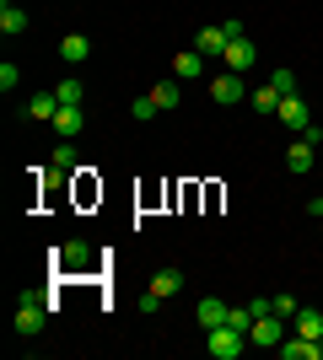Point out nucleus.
<instances>
[{
	"label": "nucleus",
	"mask_w": 323,
	"mask_h": 360,
	"mask_svg": "<svg viewBox=\"0 0 323 360\" xmlns=\"http://www.w3.org/2000/svg\"><path fill=\"white\" fill-rule=\"evenodd\" d=\"M54 97H60V108H81L87 103V81H81V75H65L60 86H54Z\"/></svg>",
	"instance_id": "12"
},
{
	"label": "nucleus",
	"mask_w": 323,
	"mask_h": 360,
	"mask_svg": "<svg viewBox=\"0 0 323 360\" xmlns=\"http://www.w3.org/2000/svg\"><path fill=\"white\" fill-rule=\"evenodd\" d=\"M210 97H215V103H221V108H232V103H243V97H248V86H243V75H237V70H221V75H215V81H210Z\"/></svg>",
	"instance_id": "4"
},
{
	"label": "nucleus",
	"mask_w": 323,
	"mask_h": 360,
	"mask_svg": "<svg viewBox=\"0 0 323 360\" xmlns=\"http://www.w3.org/2000/svg\"><path fill=\"white\" fill-rule=\"evenodd\" d=\"M205 349H210V360H237V355L248 349V333L232 328V323H221V328L205 333Z\"/></svg>",
	"instance_id": "2"
},
{
	"label": "nucleus",
	"mask_w": 323,
	"mask_h": 360,
	"mask_svg": "<svg viewBox=\"0 0 323 360\" xmlns=\"http://www.w3.org/2000/svg\"><path fill=\"white\" fill-rule=\"evenodd\" d=\"M0 32H6V38H16V32H27V11L6 0V6H0Z\"/></svg>",
	"instance_id": "18"
},
{
	"label": "nucleus",
	"mask_w": 323,
	"mask_h": 360,
	"mask_svg": "<svg viewBox=\"0 0 323 360\" xmlns=\"http://www.w3.org/2000/svg\"><path fill=\"white\" fill-rule=\"evenodd\" d=\"M87 54H92V38H87V32H65L60 38V60L65 65H81Z\"/></svg>",
	"instance_id": "9"
},
{
	"label": "nucleus",
	"mask_w": 323,
	"mask_h": 360,
	"mask_svg": "<svg viewBox=\"0 0 323 360\" xmlns=\"http://www.w3.org/2000/svg\"><path fill=\"white\" fill-rule=\"evenodd\" d=\"M312 150H318V146H308V140H296V146L286 150V167H291V172H312Z\"/></svg>",
	"instance_id": "20"
},
{
	"label": "nucleus",
	"mask_w": 323,
	"mask_h": 360,
	"mask_svg": "<svg viewBox=\"0 0 323 360\" xmlns=\"http://www.w3.org/2000/svg\"><path fill=\"white\" fill-rule=\"evenodd\" d=\"M129 113H135V119L146 124V119H156L162 108H156V97H151V91H146V97H135V103H129Z\"/></svg>",
	"instance_id": "22"
},
{
	"label": "nucleus",
	"mask_w": 323,
	"mask_h": 360,
	"mask_svg": "<svg viewBox=\"0 0 323 360\" xmlns=\"http://www.w3.org/2000/svg\"><path fill=\"white\" fill-rule=\"evenodd\" d=\"M151 97H156V108H162V113H172V108H178V97H184V86H178V75H167V81H156V86H151Z\"/></svg>",
	"instance_id": "15"
},
{
	"label": "nucleus",
	"mask_w": 323,
	"mask_h": 360,
	"mask_svg": "<svg viewBox=\"0 0 323 360\" xmlns=\"http://www.w3.org/2000/svg\"><path fill=\"white\" fill-rule=\"evenodd\" d=\"M221 60H227V70L248 75V70H253V60H259V49L248 44V38H232V44H227V54H221Z\"/></svg>",
	"instance_id": "6"
},
{
	"label": "nucleus",
	"mask_w": 323,
	"mask_h": 360,
	"mask_svg": "<svg viewBox=\"0 0 323 360\" xmlns=\"http://www.w3.org/2000/svg\"><path fill=\"white\" fill-rule=\"evenodd\" d=\"M270 307H275L280 317H296V307H302V301H296V296H270Z\"/></svg>",
	"instance_id": "25"
},
{
	"label": "nucleus",
	"mask_w": 323,
	"mask_h": 360,
	"mask_svg": "<svg viewBox=\"0 0 323 360\" xmlns=\"http://www.w3.org/2000/svg\"><path fill=\"white\" fill-rule=\"evenodd\" d=\"M54 172H81V156H76V146H70V140H60V146H54Z\"/></svg>",
	"instance_id": "19"
},
{
	"label": "nucleus",
	"mask_w": 323,
	"mask_h": 360,
	"mask_svg": "<svg viewBox=\"0 0 323 360\" xmlns=\"http://www.w3.org/2000/svg\"><path fill=\"white\" fill-rule=\"evenodd\" d=\"M54 113H60V97H54V91H32V97H27V119L49 124Z\"/></svg>",
	"instance_id": "11"
},
{
	"label": "nucleus",
	"mask_w": 323,
	"mask_h": 360,
	"mask_svg": "<svg viewBox=\"0 0 323 360\" xmlns=\"http://www.w3.org/2000/svg\"><path fill=\"white\" fill-rule=\"evenodd\" d=\"M280 339H286V317H280V312H264V317H253V328H248V345L280 349Z\"/></svg>",
	"instance_id": "3"
},
{
	"label": "nucleus",
	"mask_w": 323,
	"mask_h": 360,
	"mask_svg": "<svg viewBox=\"0 0 323 360\" xmlns=\"http://www.w3.org/2000/svg\"><path fill=\"white\" fill-rule=\"evenodd\" d=\"M151 290H156L162 301L178 296V290H184V269H156V274H151Z\"/></svg>",
	"instance_id": "16"
},
{
	"label": "nucleus",
	"mask_w": 323,
	"mask_h": 360,
	"mask_svg": "<svg viewBox=\"0 0 323 360\" xmlns=\"http://www.w3.org/2000/svg\"><path fill=\"white\" fill-rule=\"evenodd\" d=\"M16 81H22V70L6 60V65H0V91H16Z\"/></svg>",
	"instance_id": "24"
},
{
	"label": "nucleus",
	"mask_w": 323,
	"mask_h": 360,
	"mask_svg": "<svg viewBox=\"0 0 323 360\" xmlns=\"http://www.w3.org/2000/svg\"><path fill=\"white\" fill-rule=\"evenodd\" d=\"M296 333H302V339H323V312H312V307H296Z\"/></svg>",
	"instance_id": "17"
},
{
	"label": "nucleus",
	"mask_w": 323,
	"mask_h": 360,
	"mask_svg": "<svg viewBox=\"0 0 323 360\" xmlns=\"http://www.w3.org/2000/svg\"><path fill=\"white\" fill-rule=\"evenodd\" d=\"M87 258H92L87 242H65L60 253H54V264H60V269H87Z\"/></svg>",
	"instance_id": "14"
},
{
	"label": "nucleus",
	"mask_w": 323,
	"mask_h": 360,
	"mask_svg": "<svg viewBox=\"0 0 323 360\" xmlns=\"http://www.w3.org/2000/svg\"><path fill=\"white\" fill-rule=\"evenodd\" d=\"M44 323H49V296L44 290H22V301H16V333L32 339V333H44Z\"/></svg>",
	"instance_id": "1"
},
{
	"label": "nucleus",
	"mask_w": 323,
	"mask_h": 360,
	"mask_svg": "<svg viewBox=\"0 0 323 360\" xmlns=\"http://www.w3.org/2000/svg\"><path fill=\"white\" fill-rule=\"evenodd\" d=\"M275 119H280V124H291L296 135H302V129H308V124H312V113H308V103H302V97H296V91H291V97H280Z\"/></svg>",
	"instance_id": "5"
},
{
	"label": "nucleus",
	"mask_w": 323,
	"mask_h": 360,
	"mask_svg": "<svg viewBox=\"0 0 323 360\" xmlns=\"http://www.w3.org/2000/svg\"><path fill=\"white\" fill-rule=\"evenodd\" d=\"M194 317H200V328L210 333V328H221V323L232 317V307H227V301H215V296H205L200 307H194Z\"/></svg>",
	"instance_id": "8"
},
{
	"label": "nucleus",
	"mask_w": 323,
	"mask_h": 360,
	"mask_svg": "<svg viewBox=\"0 0 323 360\" xmlns=\"http://www.w3.org/2000/svg\"><path fill=\"white\" fill-rule=\"evenodd\" d=\"M248 103L259 108V113H275V108H280V91L275 86H253V91H248Z\"/></svg>",
	"instance_id": "21"
},
{
	"label": "nucleus",
	"mask_w": 323,
	"mask_h": 360,
	"mask_svg": "<svg viewBox=\"0 0 323 360\" xmlns=\"http://www.w3.org/2000/svg\"><path fill=\"white\" fill-rule=\"evenodd\" d=\"M270 86H275L280 97H291V91H296V75L291 70H275V75H270Z\"/></svg>",
	"instance_id": "23"
},
{
	"label": "nucleus",
	"mask_w": 323,
	"mask_h": 360,
	"mask_svg": "<svg viewBox=\"0 0 323 360\" xmlns=\"http://www.w3.org/2000/svg\"><path fill=\"white\" fill-rule=\"evenodd\" d=\"M227 44H232V32H227V27H205L200 38H194V49H200L205 60H210V54H227Z\"/></svg>",
	"instance_id": "13"
},
{
	"label": "nucleus",
	"mask_w": 323,
	"mask_h": 360,
	"mask_svg": "<svg viewBox=\"0 0 323 360\" xmlns=\"http://www.w3.org/2000/svg\"><path fill=\"white\" fill-rule=\"evenodd\" d=\"M308 210H312V215H323V194H318V199H312V205H308Z\"/></svg>",
	"instance_id": "26"
},
{
	"label": "nucleus",
	"mask_w": 323,
	"mask_h": 360,
	"mask_svg": "<svg viewBox=\"0 0 323 360\" xmlns=\"http://www.w3.org/2000/svg\"><path fill=\"white\" fill-rule=\"evenodd\" d=\"M49 129H54L60 140H76L81 129H87V113H81V108H60V113L49 119Z\"/></svg>",
	"instance_id": "7"
},
{
	"label": "nucleus",
	"mask_w": 323,
	"mask_h": 360,
	"mask_svg": "<svg viewBox=\"0 0 323 360\" xmlns=\"http://www.w3.org/2000/svg\"><path fill=\"white\" fill-rule=\"evenodd\" d=\"M172 75H178V81H200L205 75V54L200 49H184V54L172 60Z\"/></svg>",
	"instance_id": "10"
}]
</instances>
